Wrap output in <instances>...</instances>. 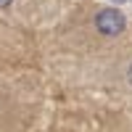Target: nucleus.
<instances>
[{"mask_svg": "<svg viewBox=\"0 0 132 132\" xmlns=\"http://www.w3.org/2000/svg\"><path fill=\"white\" fill-rule=\"evenodd\" d=\"M116 3H124V0H116Z\"/></svg>", "mask_w": 132, "mask_h": 132, "instance_id": "20e7f679", "label": "nucleus"}, {"mask_svg": "<svg viewBox=\"0 0 132 132\" xmlns=\"http://www.w3.org/2000/svg\"><path fill=\"white\" fill-rule=\"evenodd\" d=\"M127 77H129V82H132V66H129V71H127Z\"/></svg>", "mask_w": 132, "mask_h": 132, "instance_id": "7ed1b4c3", "label": "nucleus"}, {"mask_svg": "<svg viewBox=\"0 0 132 132\" xmlns=\"http://www.w3.org/2000/svg\"><path fill=\"white\" fill-rule=\"evenodd\" d=\"M13 0H0V8H5V5H11Z\"/></svg>", "mask_w": 132, "mask_h": 132, "instance_id": "f03ea898", "label": "nucleus"}, {"mask_svg": "<svg viewBox=\"0 0 132 132\" xmlns=\"http://www.w3.org/2000/svg\"><path fill=\"white\" fill-rule=\"evenodd\" d=\"M95 27L101 29L103 35L114 37V35H119V32L124 29V16L119 13V11H114V8H106V11H101V13H98Z\"/></svg>", "mask_w": 132, "mask_h": 132, "instance_id": "f257e3e1", "label": "nucleus"}]
</instances>
